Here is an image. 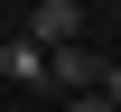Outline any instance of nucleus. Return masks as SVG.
<instances>
[{"instance_id":"f257e3e1","label":"nucleus","mask_w":121,"mask_h":112,"mask_svg":"<svg viewBox=\"0 0 121 112\" xmlns=\"http://www.w3.org/2000/svg\"><path fill=\"white\" fill-rule=\"evenodd\" d=\"M103 65H112V56H93L84 37H75V47L47 56V84H65V94H103Z\"/></svg>"},{"instance_id":"f03ea898","label":"nucleus","mask_w":121,"mask_h":112,"mask_svg":"<svg viewBox=\"0 0 121 112\" xmlns=\"http://www.w3.org/2000/svg\"><path fill=\"white\" fill-rule=\"evenodd\" d=\"M28 37H37L47 56L75 47V37H84V9H75V0H37V9H28Z\"/></svg>"},{"instance_id":"7ed1b4c3","label":"nucleus","mask_w":121,"mask_h":112,"mask_svg":"<svg viewBox=\"0 0 121 112\" xmlns=\"http://www.w3.org/2000/svg\"><path fill=\"white\" fill-rule=\"evenodd\" d=\"M0 84H47V47L37 37H9L0 47Z\"/></svg>"},{"instance_id":"20e7f679","label":"nucleus","mask_w":121,"mask_h":112,"mask_svg":"<svg viewBox=\"0 0 121 112\" xmlns=\"http://www.w3.org/2000/svg\"><path fill=\"white\" fill-rule=\"evenodd\" d=\"M103 103H112V112H121V56H112V65H103Z\"/></svg>"},{"instance_id":"39448f33","label":"nucleus","mask_w":121,"mask_h":112,"mask_svg":"<svg viewBox=\"0 0 121 112\" xmlns=\"http://www.w3.org/2000/svg\"><path fill=\"white\" fill-rule=\"evenodd\" d=\"M65 112H112V103H103V94H75V103H65Z\"/></svg>"},{"instance_id":"423d86ee","label":"nucleus","mask_w":121,"mask_h":112,"mask_svg":"<svg viewBox=\"0 0 121 112\" xmlns=\"http://www.w3.org/2000/svg\"><path fill=\"white\" fill-rule=\"evenodd\" d=\"M112 9H121V0H112Z\"/></svg>"}]
</instances>
